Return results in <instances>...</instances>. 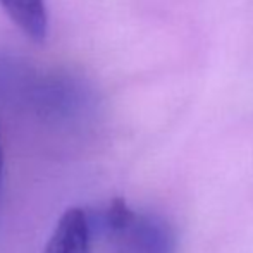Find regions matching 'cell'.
Here are the masks:
<instances>
[{
    "mask_svg": "<svg viewBox=\"0 0 253 253\" xmlns=\"http://www.w3.org/2000/svg\"><path fill=\"white\" fill-rule=\"evenodd\" d=\"M107 236L116 253H176L177 236L167 219L133 210L129 219Z\"/></svg>",
    "mask_w": 253,
    "mask_h": 253,
    "instance_id": "6da1fadb",
    "label": "cell"
},
{
    "mask_svg": "<svg viewBox=\"0 0 253 253\" xmlns=\"http://www.w3.org/2000/svg\"><path fill=\"white\" fill-rule=\"evenodd\" d=\"M0 186H2V150H0Z\"/></svg>",
    "mask_w": 253,
    "mask_h": 253,
    "instance_id": "277c9868",
    "label": "cell"
},
{
    "mask_svg": "<svg viewBox=\"0 0 253 253\" xmlns=\"http://www.w3.org/2000/svg\"><path fill=\"white\" fill-rule=\"evenodd\" d=\"M45 253H91V224L86 212L69 209L57 222Z\"/></svg>",
    "mask_w": 253,
    "mask_h": 253,
    "instance_id": "7a4b0ae2",
    "label": "cell"
},
{
    "mask_svg": "<svg viewBox=\"0 0 253 253\" xmlns=\"http://www.w3.org/2000/svg\"><path fill=\"white\" fill-rule=\"evenodd\" d=\"M0 5L30 40L43 43L48 35V12L45 0H0Z\"/></svg>",
    "mask_w": 253,
    "mask_h": 253,
    "instance_id": "3957f363",
    "label": "cell"
}]
</instances>
